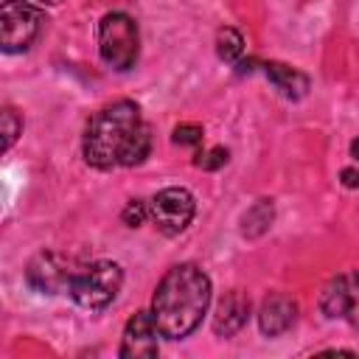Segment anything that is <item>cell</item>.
Wrapping results in <instances>:
<instances>
[{"mask_svg":"<svg viewBox=\"0 0 359 359\" xmlns=\"http://www.w3.org/2000/svg\"><path fill=\"white\" fill-rule=\"evenodd\" d=\"M151 151V129L135 101H112L98 109L81 137L87 165L109 171L115 165H140Z\"/></svg>","mask_w":359,"mask_h":359,"instance_id":"obj_1","label":"cell"},{"mask_svg":"<svg viewBox=\"0 0 359 359\" xmlns=\"http://www.w3.org/2000/svg\"><path fill=\"white\" fill-rule=\"evenodd\" d=\"M216 53H219V59L222 62H227V65H236L241 56H244V36L236 31V28H222L219 34H216Z\"/></svg>","mask_w":359,"mask_h":359,"instance_id":"obj_14","label":"cell"},{"mask_svg":"<svg viewBox=\"0 0 359 359\" xmlns=\"http://www.w3.org/2000/svg\"><path fill=\"white\" fill-rule=\"evenodd\" d=\"M196 213V199L188 188L171 185L151 196L149 202V219L163 236H180Z\"/></svg>","mask_w":359,"mask_h":359,"instance_id":"obj_6","label":"cell"},{"mask_svg":"<svg viewBox=\"0 0 359 359\" xmlns=\"http://www.w3.org/2000/svg\"><path fill=\"white\" fill-rule=\"evenodd\" d=\"M36 3H48V6H56V3H62V0H36Z\"/></svg>","mask_w":359,"mask_h":359,"instance_id":"obj_21","label":"cell"},{"mask_svg":"<svg viewBox=\"0 0 359 359\" xmlns=\"http://www.w3.org/2000/svg\"><path fill=\"white\" fill-rule=\"evenodd\" d=\"M339 182L345 188H359V165H348L339 171Z\"/></svg>","mask_w":359,"mask_h":359,"instance_id":"obj_19","label":"cell"},{"mask_svg":"<svg viewBox=\"0 0 359 359\" xmlns=\"http://www.w3.org/2000/svg\"><path fill=\"white\" fill-rule=\"evenodd\" d=\"M0 123H3V151H8L14 146V140L20 137V132H22V118L11 107H6L3 115H0Z\"/></svg>","mask_w":359,"mask_h":359,"instance_id":"obj_15","label":"cell"},{"mask_svg":"<svg viewBox=\"0 0 359 359\" xmlns=\"http://www.w3.org/2000/svg\"><path fill=\"white\" fill-rule=\"evenodd\" d=\"M121 219H123L126 227H140L149 219V205L143 199H129L126 208H123V213H121Z\"/></svg>","mask_w":359,"mask_h":359,"instance_id":"obj_17","label":"cell"},{"mask_svg":"<svg viewBox=\"0 0 359 359\" xmlns=\"http://www.w3.org/2000/svg\"><path fill=\"white\" fill-rule=\"evenodd\" d=\"M351 154H353V157H356V160H359V137H356V140H353V143H351Z\"/></svg>","mask_w":359,"mask_h":359,"instance_id":"obj_20","label":"cell"},{"mask_svg":"<svg viewBox=\"0 0 359 359\" xmlns=\"http://www.w3.org/2000/svg\"><path fill=\"white\" fill-rule=\"evenodd\" d=\"M42 11L25 0H3L0 8V45L6 53H22L42 31Z\"/></svg>","mask_w":359,"mask_h":359,"instance_id":"obj_5","label":"cell"},{"mask_svg":"<svg viewBox=\"0 0 359 359\" xmlns=\"http://www.w3.org/2000/svg\"><path fill=\"white\" fill-rule=\"evenodd\" d=\"M160 328L151 311H137L129 317L123 337H121V356L123 359H154L160 353Z\"/></svg>","mask_w":359,"mask_h":359,"instance_id":"obj_8","label":"cell"},{"mask_svg":"<svg viewBox=\"0 0 359 359\" xmlns=\"http://www.w3.org/2000/svg\"><path fill=\"white\" fill-rule=\"evenodd\" d=\"M272 219H275L272 199H258V202L250 205L247 213L241 216V233H244L247 238H258V236H264V233L272 227Z\"/></svg>","mask_w":359,"mask_h":359,"instance_id":"obj_13","label":"cell"},{"mask_svg":"<svg viewBox=\"0 0 359 359\" xmlns=\"http://www.w3.org/2000/svg\"><path fill=\"white\" fill-rule=\"evenodd\" d=\"M250 320V297L238 289H230L219 306H216V314H213V331L216 337L227 339L233 334H238Z\"/></svg>","mask_w":359,"mask_h":359,"instance_id":"obj_11","label":"cell"},{"mask_svg":"<svg viewBox=\"0 0 359 359\" xmlns=\"http://www.w3.org/2000/svg\"><path fill=\"white\" fill-rule=\"evenodd\" d=\"M98 53L107 67L123 73L132 70L140 53L137 22L126 11H107L98 22Z\"/></svg>","mask_w":359,"mask_h":359,"instance_id":"obj_4","label":"cell"},{"mask_svg":"<svg viewBox=\"0 0 359 359\" xmlns=\"http://www.w3.org/2000/svg\"><path fill=\"white\" fill-rule=\"evenodd\" d=\"M70 275H73V272L67 269L65 258L56 255V252H50V250L34 255V258L28 261V266H25V280H28V286L36 289L39 294H53V292H59L62 286L70 283Z\"/></svg>","mask_w":359,"mask_h":359,"instance_id":"obj_9","label":"cell"},{"mask_svg":"<svg viewBox=\"0 0 359 359\" xmlns=\"http://www.w3.org/2000/svg\"><path fill=\"white\" fill-rule=\"evenodd\" d=\"M297 320V303L280 292H272L264 297L258 309V325L264 337H280L286 334Z\"/></svg>","mask_w":359,"mask_h":359,"instance_id":"obj_10","label":"cell"},{"mask_svg":"<svg viewBox=\"0 0 359 359\" xmlns=\"http://www.w3.org/2000/svg\"><path fill=\"white\" fill-rule=\"evenodd\" d=\"M202 137H205V132H202L199 123H180L171 132V140L177 146H194V149H199L202 146Z\"/></svg>","mask_w":359,"mask_h":359,"instance_id":"obj_16","label":"cell"},{"mask_svg":"<svg viewBox=\"0 0 359 359\" xmlns=\"http://www.w3.org/2000/svg\"><path fill=\"white\" fill-rule=\"evenodd\" d=\"M210 306V278L196 264L171 266L151 297V314L165 339H185L194 334Z\"/></svg>","mask_w":359,"mask_h":359,"instance_id":"obj_2","label":"cell"},{"mask_svg":"<svg viewBox=\"0 0 359 359\" xmlns=\"http://www.w3.org/2000/svg\"><path fill=\"white\" fill-rule=\"evenodd\" d=\"M264 73H266V79L280 90V95H286V98H292V101L303 98L306 90H309V79H306L300 70L289 67V65L269 62V65H264Z\"/></svg>","mask_w":359,"mask_h":359,"instance_id":"obj_12","label":"cell"},{"mask_svg":"<svg viewBox=\"0 0 359 359\" xmlns=\"http://www.w3.org/2000/svg\"><path fill=\"white\" fill-rule=\"evenodd\" d=\"M121 286H123V269L115 261H93L70 275L67 292L81 309L101 311L118 297Z\"/></svg>","mask_w":359,"mask_h":359,"instance_id":"obj_3","label":"cell"},{"mask_svg":"<svg viewBox=\"0 0 359 359\" xmlns=\"http://www.w3.org/2000/svg\"><path fill=\"white\" fill-rule=\"evenodd\" d=\"M320 311L328 320H348L353 328H359V272L331 278L320 292Z\"/></svg>","mask_w":359,"mask_h":359,"instance_id":"obj_7","label":"cell"},{"mask_svg":"<svg viewBox=\"0 0 359 359\" xmlns=\"http://www.w3.org/2000/svg\"><path fill=\"white\" fill-rule=\"evenodd\" d=\"M194 163H196L199 168H205V171H213V168H222V165L227 163V149H224V146H213L210 151H199Z\"/></svg>","mask_w":359,"mask_h":359,"instance_id":"obj_18","label":"cell"}]
</instances>
